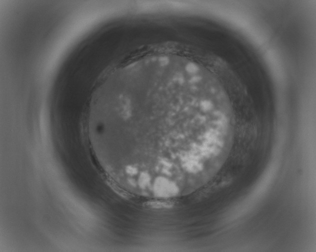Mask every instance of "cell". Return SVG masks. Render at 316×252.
Here are the masks:
<instances>
[{"label": "cell", "instance_id": "cell-1", "mask_svg": "<svg viewBox=\"0 0 316 252\" xmlns=\"http://www.w3.org/2000/svg\"><path fill=\"white\" fill-rule=\"evenodd\" d=\"M230 106L202 84L160 81L130 92L104 126L122 164L150 182L194 184L212 176L231 146Z\"/></svg>", "mask_w": 316, "mask_h": 252}]
</instances>
